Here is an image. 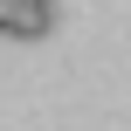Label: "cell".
I'll use <instances>...</instances> for the list:
<instances>
[{
    "label": "cell",
    "mask_w": 131,
    "mask_h": 131,
    "mask_svg": "<svg viewBox=\"0 0 131 131\" xmlns=\"http://www.w3.org/2000/svg\"><path fill=\"white\" fill-rule=\"evenodd\" d=\"M55 28V7H21V0H0V35L14 41H41Z\"/></svg>",
    "instance_id": "cell-1"
},
{
    "label": "cell",
    "mask_w": 131,
    "mask_h": 131,
    "mask_svg": "<svg viewBox=\"0 0 131 131\" xmlns=\"http://www.w3.org/2000/svg\"><path fill=\"white\" fill-rule=\"evenodd\" d=\"M21 7H55V0H21Z\"/></svg>",
    "instance_id": "cell-2"
}]
</instances>
